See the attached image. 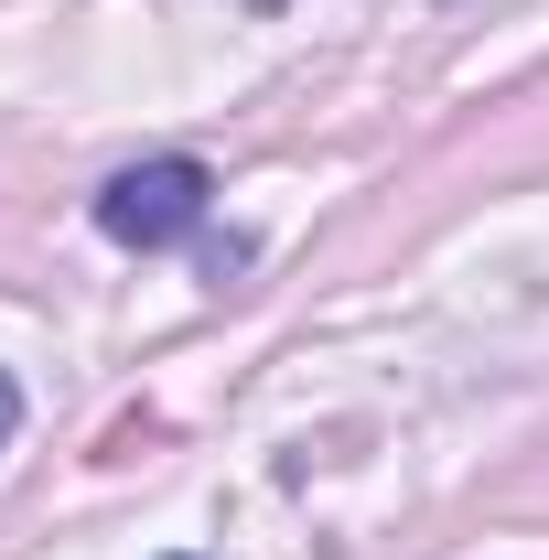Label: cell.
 I'll return each mask as SVG.
<instances>
[{
    "mask_svg": "<svg viewBox=\"0 0 549 560\" xmlns=\"http://www.w3.org/2000/svg\"><path fill=\"white\" fill-rule=\"evenodd\" d=\"M206 162L195 151H151V162H130V173H108L97 184V226L119 237V248H173V237H195L206 226Z\"/></svg>",
    "mask_w": 549,
    "mask_h": 560,
    "instance_id": "6da1fadb",
    "label": "cell"
},
{
    "mask_svg": "<svg viewBox=\"0 0 549 560\" xmlns=\"http://www.w3.org/2000/svg\"><path fill=\"white\" fill-rule=\"evenodd\" d=\"M11 420H22V388H11V377H0V442H11Z\"/></svg>",
    "mask_w": 549,
    "mask_h": 560,
    "instance_id": "7a4b0ae2",
    "label": "cell"
},
{
    "mask_svg": "<svg viewBox=\"0 0 549 560\" xmlns=\"http://www.w3.org/2000/svg\"><path fill=\"white\" fill-rule=\"evenodd\" d=\"M173 560H195V550H173Z\"/></svg>",
    "mask_w": 549,
    "mask_h": 560,
    "instance_id": "3957f363",
    "label": "cell"
}]
</instances>
